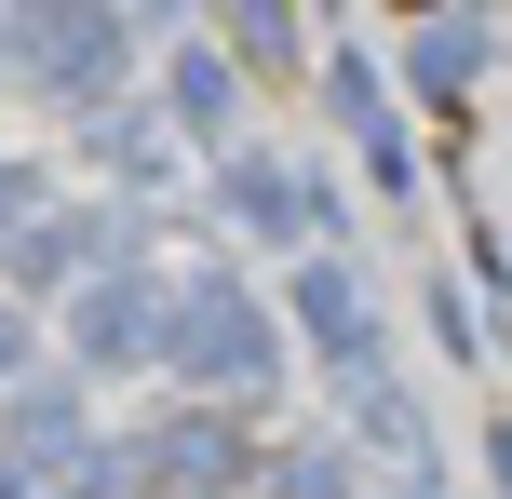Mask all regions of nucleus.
Segmentation results:
<instances>
[{"label": "nucleus", "mask_w": 512, "mask_h": 499, "mask_svg": "<svg viewBox=\"0 0 512 499\" xmlns=\"http://www.w3.org/2000/svg\"><path fill=\"white\" fill-rule=\"evenodd\" d=\"M270 486H283V499H351V473H337V459H324V446H297V459H283V473H270Z\"/></svg>", "instance_id": "obj_6"}, {"label": "nucleus", "mask_w": 512, "mask_h": 499, "mask_svg": "<svg viewBox=\"0 0 512 499\" xmlns=\"http://www.w3.org/2000/svg\"><path fill=\"white\" fill-rule=\"evenodd\" d=\"M243 473V446H230V419H203V405H189V419H162V446H149V486H230Z\"/></svg>", "instance_id": "obj_2"}, {"label": "nucleus", "mask_w": 512, "mask_h": 499, "mask_svg": "<svg viewBox=\"0 0 512 499\" xmlns=\"http://www.w3.org/2000/svg\"><path fill=\"white\" fill-rule=\"evenodd\" d=\"M230 203H243V230H256V243H283V230H310V189L283 176L270 149H243V162H230Z\"/></svg>", "instance_id": "obj_4"}, {"label": "nucleus", "mask_w": 512, "mask_h": 499, "mask_svg": "<svg viewBox=\"0 0 512 499\" xmlns=\"http://www.w3.org/2000/svg\"><path fill=\"white\" fill-rule=\"evenodd\" d=\"M162 351H176V378H256V365H270V338H256V311H243L230 284L189 297V324H176Z\"/></svg>", "instance_id": "obj_1"}, {"label": "nucleus", "mask_w": 512, "mask_h": 499, "mask_svg": "<svg viewBox=\"0 0 512 499\" xmlns=\"http://www.w3.org/2000/svg\"><path fill=\"white\" fill-rule=\"evenodd\" d=\"M14 365H27V324H14V311H0V378H14Z\"/></svg>", "instance_id": "obj_7"}, {"label": "nucleus", "mask_w": 512, "mask_h": 499, "mask_svg": "<svg viewBox=\"0 0 512 499\" xmlns=\"http://www.w3.org/2000/svg\"><path fill=\"white\" fill-rule=\"evenodd\" d=\"M176 95H189V135H230L243 108H230V68H216V54H189L176 68Z\"/></svg>", "instance_id": "obj_5"}, {"label": "nucleus", "mask_w": 512, "mask_h": 499, "mask_svg": "<svg viewBox=\"0 0 512 499\" xmlns=\"http://www.w3.org/2000/svg\"><path fill=\"white\" fill-rule=\"evenodd\" d=\"M68 324H81V365H135L149 351V284H95Z\"/></svg>", "instance_id": "obj_3"}]
</instances>
